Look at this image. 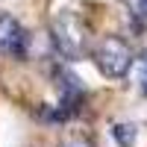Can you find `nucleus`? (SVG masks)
Instances as JSON below:
<instances>
[{
    "label": "nucleus",
    "mask_w": 147,
    "mask_h": 147,
    "mask_svg": "<svg viewBox=\"0 0 147 147\" xmlns=\"http://www.w3.org/2000/svg\"><path fill=\"white\" fill-rule=\"evenodd\" d=\"M50 35L59 56L65 59H80L85 56V47H88V30H85L82 18L71 9H62L50 24Z\"/></svg>",
    "instance_id": "nucleus-1"
},
{
    "label": "nucleus",
    "mask_w": 147,
    "mask_h": 147,
    "mask_svg": "<svg viewBox=\"0 0 147 147\" xmlns=\"http://www.w3.org/2000/svg\"><path fill=\"white\" fill-rule=\"evenodd\" d=\"M91 59H94L97 71H100L103 77H109V80L127 77V71L132 68V50L127 47V41L115 38V35H109V38H103L91 50Z\"/></svg>",
    "instance_id": "nucleus-2"
},
{
    "label": "nucleus",
    "mask_w": 147,
    "mask_h": 147,
    "mask_svg": "<svg viewBox=\"0 0 147 147\" xmlns=\"http://www.w3.org/2000/svg\"><path fill=\"white\" fill-rule=\"evenodd\" d=\"M27 50V30L12 18L0 12V56H24Z\"/></svg>",
    "instance_id": "nucleus-3"
},
{
    "label": "nucleus",
    "mask_w": 147,
    "mask_h": 147,
    "mask_svg": "<svg viewBox=\"0 0 147 147\" xmlns=\"http://www.w3.org/2000/svg\"><path fill=\"white\" fill-rule=\"evenodd\" d=\"M136 136H138V127H132V124H118L115 127V138L121 141V147H132Z\"/></svg>",
    "instance_id": "nucleus-4"
},
{
    "label": "nucleus",
    "mask_w": 147,
    "mask_h": 147,
    "mask_svg": "<svg viewBox=\"0 0 147 147\" xmlns=\"http://www.w3.org/2000/svg\"><path fill=\"white\" fill-rule=\"evenodd\" d=\"M138 68H141V91L147 94V56L141 59V65H138Z\"/></svg>",
    "instance_id": "nucleus-5"
},
{
    "label": "nucleus",
    "mask_w": 147,
    "mask_h": 147,
    "mask_svg": "<svg viewBox=\"0 0 147 147\" xmlns=\"http://www.w3.org/2000/svg\"><path fill=\"white\" fill-rule=\"evenodd\" d=\"M62 147H91V144L85 141V138H68V141H65Z\"/></svg>",
    "instance_id": "nucleus-6"
},
{
    "label": "nucleus",
    "mask_w": 147,
    "mask_h": 147,
    "mask_svg": "<svg viewBox=\"0 0 147 147\" xmlns=\"http://www.w3.org/2000/svg\"><path fill=\"white\" fill-rule=\"evenodd\" d=\"M138 3V12H141V18H147V0H136Z\"/></svg>",
    "instance_id": "nucleus-7"
}]
</instances>
